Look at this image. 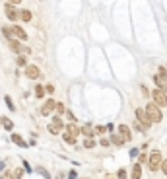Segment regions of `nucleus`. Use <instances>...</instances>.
I'll return each mask as SVG.
<instances>
[{
  "mask_svg": "<svg viewBox=\"0 0 167 179\" xmlns=\"http://www.w3.org/2000/svg\"><path fill=\"white\" fill-rule=\"evenodd\" d=\"M0 179H2V177H0Z\"/></svg>",
  "mask_w": 167,
  "mask_h": 179,
  "instance_id": "nucleus-38",
  "label": "nucleus"
},
{
  "mask_svg": "<svg viewBox=\"0 0 167 179\" xmlns=\"http://www.w3.org/2000/svg\"><path fill=\"white\" fill-rule=\"evenodd\" d=\"M25 76L31 78V80H37L39 76H41V70H39L35 64H29V66H25Z\"/></svg>",
  "mask_w": 167,
  "mask_h": 179,
  "instance_id": "nucleus-8",
  "label": "nucleus"
},
{
  "mask_svg": "<svg viewBox=\"0 0 167 179\" xmlns=\"http://www.w3.org/2000/svg\"><path fill=\"white\" fill-rule=\"evenodd\" d=\"M153 82H155V86L159 90H163V92L167 90V68L165 66H159L158 68V74L153 76Z\"/></svg>",
  "mask_w": 167,
  "mask_h": 179,
  "instance_id": "nucleus-1",
  "label": "nucleus"
},
{
  "mask_svg": "<svg viewBox=\"0 0 167 179\" xmlns=\"http://www.w3.org/2000/svg\"><path fill=\"white\" fill-rule=\"evenodd\" d=\"M80 132H82V134H86V136H93V134H95V131L91 128V125H86V127H82V128H80Z\"/></svg>",
  "mask_w": 167,
  "mask_h": 179,
  "instance_id": "nucleus-17",
  "label": "nucleus"
},
{
  "mask_svg": "<svg viewBox=\"0 0 167 179\" xmlns=\"http://www.w3.org/2000/svg\"><path fill=\"white\" fill-rule=\"evenodd\" d=\"M136 156H138V148H132L130 150V158H136Z\"/></svg>",
  "mask_w": 167,
  "mask_h": 179,
  "instance_id": "nucleus-30",
  "label": "nucleus"
},
{
  "mask_svg": "<svg viewBox=\"0 0 167 179\" xmlns=\"http://www.w3.org/2000/svg\"><path fill=\"white\" fill-rule=\"evenodd\" d=\"M93 131L97 132V134H105V132H107V127H95Z\"/></svg>",
  "mask_w": 167,
  "mask_h": 179,
  "instance_id": "nucleus-25",
  "label": "nucleus"
},
{
  "mask_svg": "<svg viewBox=\"0 0 167 179\" xmlns=\"http://www.w3.org/2000/svg\"><path fill=\"white\" fill-rule=\"evenodd\" d=\"M136 121L138 123H142L146 128H150V125H152V119L148 117V113H146V109H136Z\"/></svg>",
  "mask_w": 167,
  "mask_h": 179,
  "instance_id": "nucleus-6",
  "label": "nucleus"
},
{
  "mask_svg": "<svg viewBox=\"0 0 167 179\" xmlns=\"http://www.w3.org/2000/svg\"><path fill=\"white\" fill-rule=\"evenodd\" d=\"M18 64L19 66H25V57H23V55H19V57H18Z\"/></svg>",
  "mask_w": 167,
  "mask_h": 179,
  "instance_id": "nucleus-28",
  "label": "nucleus"
},
{
  "mask_svg": "<svg viewBox=\"0 0 167 179\" xmlns=\"http://www.w3.org/2000/svg\"><path fill=\"white\" fill-rule=\"evenodd\" d=\"M35 95H37V97H43V95H45V88H43V86H35Z\"/></svg>",
  "mask_w": 167,
  "mask_h": 179,
  "instance_id": "nucleus-22",
  "label": "nucleus"
},
{
  "mask_svg": "<svg viewBox=\"0 0 167 179\" xmlns=\"http://www.w3.org/2000/svg\"><path fill=\"white\" fill-rule=\"evenodd\" d=\"M0 125H2V121H0Z\"/></svg>",
  "mask_w": 167,
  "mask_h": 179,
  "instance_id": "nucleus-37",
  "label": "nucleus"
},
{
  "mask_svg": "<svg viewBox=\"0 0 167 179\" xmlns=\"http://www.w3.org/2000/svg\"><path fill=\"white\" fill-rule=\"evenodd\" d=\"M70 179H78V175H76V170L70 171Z\"/></svg>",
  "mask_w": 167,
  "mask_h": 179,
  "instance_id": "nucleus-33",
  "label": "nucleus"
},
{
  "mask_svg": "<svg viewBox=\"0 0 167 179\" xmlns=\"http://www.w3.org/2000/svg\"><path fill=\"white\" fill-rule=\"evenodd\" d=\"M12 33H14V35L19 39V41H25V39H27V33L23 31L19 25H12Z\"/></svg>",
  "mask_w": 167,
  "mask_h": 179,
  "instance_id": "nucleus-11",
  "label": "nucleus"
},
{
  "mask_svg": "<svg viewBox=\"0 0 167 179\" xmlns=\"http://www.w3.org/2000/svg\"><path fill=\"white\" fill-rule=\"evenodd\" d=\"M4 101H6V105H8V109H12V111H14V103H12V99H10V95H6V97H4Z\"/></svg>",
  "mask_w": 167,
  "mask_h": 179,
  "instance_id": "nucleus-24",
  "label": "nucleus"
},
{
  "mask_svg": "<svg viewBox=\"0 0 167 179\" xmlns=\"http://www.w3.org/2000/svg\"><path fill=\"white\" fill-rule=\"evenodd\" d=\"M159 170H161L163 173L167 175V160H161V167H159Z\"/></svg>",
  "mask_w": 167,
  "mask_h": 179,
  "instance_id": "nucleus-27",
  "label": "nucleus"
},
{
  "mask_svg": "<svg viewBox=\"0 0 167 179\" xmlns=\"http://www.w3.org/2000/svg\"><path fill=\"white\" fill-rule=\"evenodd\" d=\"M64 142H68V144H76V138L78 136H74V134H70V132H64Z\"/></svg>",
  "mask_w": 167,
  "mask_h": 179,
  "instance_id": "nucleus-19",
  "label": "nucleus"
},
{
  "mask_svg": "<svg viewBox=\"0 0 167 179\" xmlns=\"http://www.w3.org/2000/svg\"><path fill=\"white\" fill-rule=\"evenodd\" d=\"M64 128V123H62L60 117H53L51 125H49V132L51 134H60V131Z\"/></svg>",
  "mask_w": 167,
  "mask_h": 179,
  "instance_id": "nucleus-5",
  "label": "nucleus"
},
{
  "mask_svg": "<svg viewBox=\"0 0 167 179\" xmlns=\"http://www.w3.org/2000/svg\"><path fill=\"white\" fill-rule=\"evenodd\" d=\"M56 113H58V115H62V113H64V105H62V103H56Z\"/></svg>",
  "mask_w": 167,
  "mask_h": 179,
  "instance_id": "nucleus-26",
  "label": "nucleus"
},
{
  "mask_svg": "<svg viewBox=\"0 0 167 179\" xmlns=\"http://www.w3.org/2000/svg\"><path fill=\"white\" fill-rule=\"evenodd\" d=\"M31 12H29V10H22V12H19V19H22V22H31Z\"/></svg>",
  "mask_w": 167,
  "mask_h": 179,
  "instance_id": "nucleus-15",
  "label": "nucleus"
},
{
  "mask_svg": "<svg viewBox=\"0 0 167 179\" xmlns=\"http://www.w3.org/2000/svg\"><path fill=\"white\" fill-rule=\"evenodd\" d=\"M14 177H16V179H22V170H16V173H14Z\"/></svg>",
  "mask_w": 167,
  "mask_h": 179,
  "instance_id": "nucleus-32",
  "label": "nucleus"
},
{
  "mask_svg": "<svg viewBox=\"0 0 167 179\" xmlns=\"http://www.w3.org/2000/svg\"><path fill=\"white\" fill-rule=\"evenodd\" d=\"M2 127L6 128V131H12V128H14V125H12V121H10V119H2Z\"/></svg>",
  "mask_w": 167,
  "mask_h": 179,
  "instance_id": "nucleus-20",
  "label": "nucleus"
},
{
  "mask_svg": "<svg viewBox=\"0 0 167 179\" xmlns=\"http://www.w3.org/2000/svg\"><path fill=\"white\" fill-rule=\"evenodd\" d=\"M117 177H119V179H126V170H125V167H121V170L117 171Z\"/></svg>",
  "mask_w": 167,
  "mask_h": 179,
  "instance_id": "nucleus-23",
  "label": "nucleus"
},
{
  "mask_svg": "<svg viewBox=\"0 0 167 179\" xmlns=\"http://www.w3.org/2000/svg\"><path fill=\"white\" fill-rule=\"evenodd\" d=\"M2 33H4V37L8 39V41H12V39H14V33H12V29H6V27H2Z\"/></svg>",
  "mask_w": 167,
  "mask_h": 179,
  "instance_id": "nucleus-21",
  "label": "nucleus"
},
{
  "mask_svg": "<svg viewBox=\"0 0 167 179\" xmlns=\"http://www.w3.org/2000/svg\"><path fill=\"white\" fill-rule=\"evenodd\" d=\"M66 132H70V134H74V136H78V134H80V128L76 127V123H70L68 127H66Z\"/></svg>",
  "mask_w": 167,
  "mask_h": 179,
  "instance_id": "nucleus-16",
  "label": "nucleus"
},
{
  "mask_svg": "<svg viewBox=\"0 0 167 179\" xmlns=\"http://www.w3.org/2000/svg\"><path fill=\"white\" fill-rule=\"evenodd\" d=\"M2 179H14V175L10 173V171H6V175H4V177H2Z\"/></svg>",
  "mask_w": 167,
  "mask_h": 179,
  "instance_id": "nucleus-34",
  "label": "nucleus"
},
{
  "mask_svg": "<svg viewBox=\"0 0 167 179\" xmlns=\"http://www.w3.org/2000/svg\"><path fill=\"white\" fill-rule=\"evenodd\" d=\"M47 92H49V94H53V92H55V86H53V84H49V86H47Z\"/></svg>",
  "mask_w": 167,
  "mask_h": 179,
  "instance_id": "nucleus-31",
  "label": "nucleus"
},
{
  "mask_svg": "<svg viewBox=\"0 0 167 179\" xmlns=\"http://www.w3.org/2000/svg\"><path fill=\"white\" fill-rule=\"evenodd\" d=\"M111 142L115 144V146H122L125 144V140H122V136L119 134V132H113V136H111Z\"/></svg>",
  "mask_w": 167,
  "mask_h": 179,
  "instance_id": "nucleus-14",
  "label": "nucleus"
},
{
  "mask_svg": "<svg viewBox=\"0 0 167 179\" xmlns=\"http://www.w3.org/2000/svg\"><path fill=\"white\" fill-rule=\"evenodd\" d=\"M99 144H101V146H109V144H111V140H109V138H101V142H99Z\"/></svg>",
  "mask_w": 167,
  "mask_h": 179,
  "instance_id": "nucleus-29",
  "label": "nucleus"
},
{
  "mask_svg": "<svg viewBox=\"0 0 167 179\" xmlns=\"http://www.w3.org/2000/svg\"><path fill=\"white\" fill-rule=\"evenodd\" d=\"M119 134L122 136L125 142H128L130 138H132V134H130V127H126V125H119Z\"/></svg>",
  "mask_w": 167,
  "mask_h": 179,
  "instance_id": "nucleus-10",
  "label": "nucleus"
},
{
  "mask_svg": "<svg viewBox=\"0 0 167 179\" xmlns=\"http://www.w3.org/2000/svg\"><path fill=\"white\" fill-rule=\"evenodd\" d=\"M84 148H89V150L95 148V140H93V136H88L86 140H84Z\"/></svg>",
  "mask_w": 167,
  "mask_h": 179,
  "instance_id": "nucleus-18",
  "label": "nucleus"
},
{
  "mask_svg": "<svg viewBox=\"0 0 167 179\" xmlns=\"http://www.w3.org/2000/svg\"><path fill=\"white\" fill-rule=\"evenodd\" d=\"M4 12H6V18H8L10 22H18L19 19V12L14 8V4H10L8 2V4L4 6Z\"/></svg>",
  "mask_w": 167,
  "mask_h": 179,
  "instance_id": "nucleus-7",
  "label": "nucleus"
},
{
  "mask_svg": "<svg viewBox=\"0 0 167 179\" xmlns=\"http://www.w3.org/2000/svg\"><path fill=\"white\" fill-rule=\"evenodd\" d=\"M0 170H4V162H0Z\"/></svg>",
  "mask_w": 167,
  "mask_h": 179,
  "instance_id": "nucleus-36",
  "label": "nucleus"
},
{
  "mask_svg": "<svg viewBox=\"0 0 167 179\" xmlns=\"http://www.w3.org/2000/svg\"><path fill=\"white\" fill-rule=\"evenodd\" d=\"M152 99H153V103L158 105V107H167V94L163 92V90L155 88L152 92Z\"/></svg>",
  "mask_w": 167,
  "mask_h": 179,
  "instance_id": "nucleus-4",
  "label": "nucleus"
},
{
  "mask_svg": "<svg viewBox=\"0 0 167 179\" xmlns=\"http://www.w3.org/2000/svg\"><path fill=\"white\" fill-rule=\"evenodd\" d=\"M146 113H148V117L152 119V123H161V119H163V115H161V111H159V107L153 101H150L148 105H146Z\"/></svg>",
  "mask_w": 167,
  "mask_h": 179,
  "instance_id": "nucleus-2",
  "label": "nucleus"
},
{
  "mask_svg": "<svg viewBox=\"0 0 167 179\" xmlns=\"http://www.w3.org/2000/svg\"><path fill=\"white\" fill-rule=\"evenodd\" d=\"M130 179H142V164L132 165V177Z\"/></svg>",
  "mask_w": 167,
  "mask_h": 179,
  "instance_id": "nucleus-12",
  "label": "nucleus"
},
{
  "mask_svg": "<svg viewBox=\"0 0 167 179\" xmlns=\"http://www.w3.org/2000/svg\"><path fill=\"white\" fill-rule=\"evenodd\" d=\"M55 107H56V101H55V99H47L45 103H43V107H41V115H51Z\"/></svg>",
  "mask_w": 167,
  "mask_h": 179,
  "instance_id": "nucleus-9",
  "label": "nucleus"
},
{
  "mask_svg": "<svg viewBox=\"0 0 167 179\" xmlns=\"http://www.w3.org/2000/svg\"><path fill=\"white\" fill-rule=\"evenodd\" d=\"M10 4H19V2H22V0H8Z\"/></svg>",
  "mask_w": 167,
  "mask_h": 179,
  "instance_id": "nucleus-35",
  "label": "nucleus"
},
{
  "mask_svg": "<svg viewBox=\"0 0 167 179\" xmlns=\"http://www.w3.org/2000/svg\"><path fill=\"white\" fill-rule=\"evenodd\" d=\"M12 140H14V144H18L19 148H27V142L23 140V138L19 136V134H16V132H14V134H12Z\"/></svg>",
  "mask_w": 167,
  "mask_h": 179,
  "instance_id": "nucleus-13",
  "label": "nucleus"
},
{
  "mask_svg": "<svg viewBox=\"0 0 167 179\" xmlns=\"http://www.w3.org/2000/svg\"><path fill=\"white\" fill-rule=\"evenodd\" d=\"M161 160H163V158H161V152H159V150H153L152 154H150L148 167H150L152 171H158L159 167H161Z\"/></svg>",
  "mask_w": 167,
  "mask_h": 179,
  "instance_id": "nucleus-3",
  "label": "nucleus"
}]
</instances>
